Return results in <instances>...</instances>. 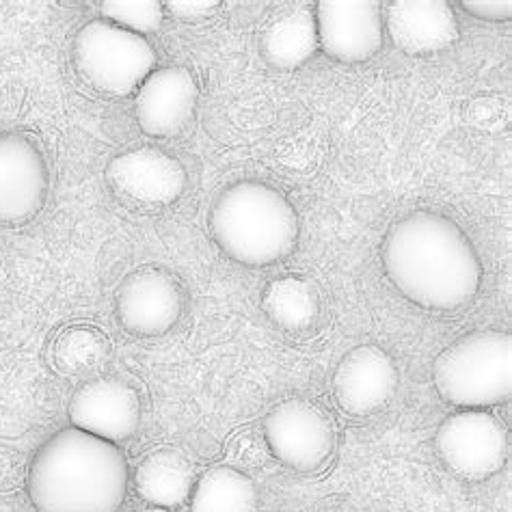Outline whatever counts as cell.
I'll return each instance as SVG.
<instances>
[{"mask_svg": "<svg viewBox=\"0 0 512 512\" xmlns=\"http://www.w3.org/2000/svg\"><path fill=\"white\" fill-rule=\"evenodd\" d=\"M387 279L424 309L454 312L476 299L482 266L465 232L437 212L417 210L396 221L383 240Z\"/></svg>", "mask_w": 512, "mask_h": 512, "instance_id": "obj_1", "label": "cell"}, {"mask_svg": "<svg viewBox=\"0 0 512 512\" xmlns=\"http://www.w3.org/2000/svg\"><path fill=\"white\" fill-rule=\"evenodd\" d=\"M26 489L37 512H117L128 493V463L117 443L70 426L39 448Z\"/></svg>", "mask_w": 512, "mask_h": 512, "instance_id": "obj_2", "label": "cell"}, {"mask_svg": "<svg viewBox=\"0 0 512 512\" xmlns=\"http://www.w3.org/2000/svg\"><path fill=\"white\" fill-rule=\"evenodd\" d=\"M217 247L238 264L268 266L286 260L299 240V217L277 188L236 182L223 188L208 212Z\"/></svg>", "mask_w": 512, "mask_h": 512, "instance_id": "obj_3", "label": "cell"}, {"mask_svg": "<svg viewBox=\"0 0 512 512\" xmlns=\"http://www.w3.org/2000/svg\"><path fill=\"white\" fill-rule=\"evenodd\" d=\"M439 396L461 409L497 407L512 394V338L471 331L443 348L433 368Z\"/></svg>", "mask_w": 512, "mask_h": 512, "instance_id": "obj_4", "label": "cell"}, {"mask_svg": "<svg viewBox=\"0 0 512 512\" xmlns=\"http://www.w3.org/2000/svg\"><path fill=\"white\" fill-rule=\"evenodd\" d=\"M74 67L89 87L104 96L126 98L154 72L156 52L143 35L93 20L74 39Z\"/></svg>", "mask_w": 512, "mask_h": 512, "instance_id": "obj_5", "label": "cell"}, {"mask_svg": "<svg viewBox=\"0 0 512 512\" xmlns=\"http://www.w3.org/2000/svg\"><path fill=\"white\" fill-rule=\"evenodd\" d=\"M437 452L446 467L463 480H487L508 458V433L497 417L484 409L450 415L437 430Z\"/></svg>", "mask_w": 512, "mask_h": 512, "instance_id": "obj_6", "label": "cell"}, {"mask_svg": "<svg viewBox=\"0 0 512 512\" xmlns=\"http://www.w3.org/2000/svg\"><path fill=\"white\" fill-rule=\"evenodd\" d=\"M264 437L277 461L296 471L320 469L335 448L331 420L305 400L277 404L264 422Z\"/></svg>", "mask_w": 512, "mask_h": 512, "instance_id": "obj_7", "label": "cell"}, {"mask_svg": "<svg viewBox=\"0 0 512 512\" xmlns=\"http://www.w3.org/2000/svg\"><path fill=\"white\" fill-rule=\"evenodd\" d=\"M318 44L342 63L370 61L383 48V13L376 0H320Z\"/></svg>", "mask_w": 512, "mask_h": 512, "instance_id": "obj_8", "label": "cell"}, {"mask_svg": "<svg viewBox=\"0 0 512 512\" xmlns=\"http://www.w3.org/2000/svg\"><path fill=\"white\" fill-rule=\"evenodd\" d=\"M48 167L37 145L20 132L0 134V223L18 225L42 210Z\"/></svg>", "mask_w": 512, "mask_h": 512, "instance_id": "obj_9", "label": "cell"}, {"mask_svg": "<svg viewBox=\"0 0 512 512\" xmlns=\"http://www.w3.org/2000/svg\"><path fill=\"white\" fill-rule=\"evenodd\" d=\"M182 314V294L173 277L160 268H139L117 290L121 327L141 338H156L173 329Z\"/></svg>", "mask_w": 512, "mask_h": 512, "instance_id": "obj_10", "label": "cell"}, {"mask_svg": "<svg viewBox=\"0 0 512 512\" xmlns=\"http://www.w3.org/2000/svg\"><path fill=\"white\" fill-rule=\"evenodd\" d=\"M398 389V368L383 348L363 344L342 357L333 374V396L348 415L381 411Z\"/></svg>", "mask_w": 512, "mask_h": 512, "instance_id": "obj_11", "label": "cell"}, {"mask_svg": "<svg viewBox=\"0 0 512 512\" xmlns=\"http://www.w3.org/2000/svg\"><path fill=\"white\" fill-rule=\"evenodd\" d=\"M67 415L74 428L111 443H121L137 433L141 402L134 389L119 379H96L72 396Z\"/></svg>", "mask_w": 512, "mask_h": 512, "instance_id": "obj_12", "label": "cell"}, {"mask_svg": "<svg viewBox=\"0 0 512 512\" xmlns=\"http://www.w3.org/2000/svg\"><path fill=\"white\" fill-rule=\"evenodd\" d=\"M113 191L141 206H169L186 188V171L178 160L156 147H141L115 156L106 167Z\"/></svg>", "mask_w": 512, "mask_h": 512, "instance_id": "obj_13", "label": "cell"}, {"mask_svg": "<svg viewBox=\"0 0 512 512\" xmlns=\"http://www.w3.org/2000/svg\"><path fill=\"white\" fill-rule=\"evenodd\" d=\"M197 98V83L186 67L175 65L156 70L143 80L134 98L137 124L150 137H175L193 119Z\"/></svg>", "mask_w": 512, "mask_h": 512, "instance_id": "obj_14", "label": "cell"}, {"mask_svg": "<svg viewBox=\"0 0 512 512\" xmlns=\"http://www.w3.org/2000/svg\"><path fill=\"white\" fill-rule=\"evenodd\" d=\"M387 31L398 50L435 55L458 39V22L446 0H396L387 7Z\"/></svg>", "mask_w": 512, "mask_h": 512, "instance_id": "obj_15", "label": "cell"}, {"mask_svg": "<svg viewBox=\"0 0 512 512\" xmlns=\"http://www.w3.org/2000/svg\"><path fill=\"white\" fill-rule=\"evenodd\" d=\"M193 487L195 469L180 450H154L137 467V491L154 508L173 510L186 504Z\"/></svg>", "mask_w": 512, "mask_h": 512, "instance_id": "obj_16", "label": "cell"}, {"mask_svg": "<svg viewBox=\"0 0 512 512\" xmlns=\"http://www.w3.org/2000/svg\"><path fill=\"white\" fill-rule=\"evenodd\" d=\"M262 57L277 70H294L316 55L318 29L314 13L294 7L266 26L262 35Z\"/></svg>", "mask_w": 512, "mask_h": 512, "instance_id": "obj_17", "label": "cell"}, {"mask_svg": "<svg viewBox=\"0 0 512 512\" xmlns=\"http://www.w3.org/2000/svg\"><path fill=\"white\" fill-rule=\"evenodd\" d=\"M191 512H258V489L234 467H212L193 487Z\"/></svg>", "mask_w": 512, "mask_h": 512, "instance_id": "obj_18", "label": "cell"}, {"mask_svg": "<svg viewBox=\"0 0 512 512\" xmlns=\"http://www.w3.org/2000/svg\"><path fill=\"white\" fill-rule=\"evenodd\" d=\"M264 312L277 327L290 333L312 329L320 316V296L316 288L301 277H281L264 290Z\"/></svg>", "mask_w": 512, "mask_h": 512, "instance_id": "obj_19", "label": "cell"}, {"mask_svg": "<svg viewBox=\"0 0 512 512\" xmlns=\"http://www.w3.org/2000/svg\"><path fill=\"white\" fill-rule=\"evenodd\" d=\"M106 335L91 327L67 329L52 348V361L63 374L96 370L106 357Z\"/></svg>", "mask_w": 512, "mask_h": 512, "instance_id": "obj_20", "label": "cell"}, {"mask_svg": "<svg viewBox=\"0 0 512 512\" xmlns=\"http://www.w3.org/2000/svg\"><path fill=\"white\" fill-rule=\"evenodd\" d=\"M100 11L104 22L137 35L158 31L165 20V5L158 0H104Z\"/></svg>", "mask_w": 512, "mask_h": 512, "instance_id": "obj_21", "label": "cell"}, {"mask_svg": "<svg viewBox=\"0 0 512 512\" xmlns=\"http://www.w3.org/2000/svg\"><path fill=\"white\" fill-rule=\"evenodd\" d=\"M165 9L182 22H201L217 13L219 0H169Z\"/></svg>", "mask_w": 512, "mask_h": 512, "instance_id": "obj_22", "label": "cell"}, {"mask_svg": "<svg viewBox=\"0 0 512 512\" xmlns=\"http://www.w3.org/2000/svg\"><path fill=\"white\" fill-rule=\"evenodd\" d=\"M461 7L478 20H487V22H506L512 16V5L508 0H484V3H474V0H465Z\"/></svg>", "mask_w": 512, "mask_h": 512, "instance_id": "obj_23", "label": "cell"}, {"mask_svg": "<svg viewBox=\"0 0 512 512\" xmlns=\"http://www.w3.org/2000/svg\"><path fill=\"white\" fill-rule=\"evenodd\" d=\"M141 512H173V510H167V508H147V510H141Z\"/></svg>", "mask_w": 512, "mask_h": 512, "instance_id": "obj_24", "label": "cell"}, {"mask_svg": "<svg viewBox=\"0 0 512 512\" xmlns=\"http://www.w3.org/2000/svg\"><path fill=\"white\" fill-rule=\"evenodd\" d=\"M327 512H344V510H327Z\"/></svg>", "mask_w": 512, "mask_h": 512, "instance_id": "obj_25", "label": "cell"}]
</instances>
